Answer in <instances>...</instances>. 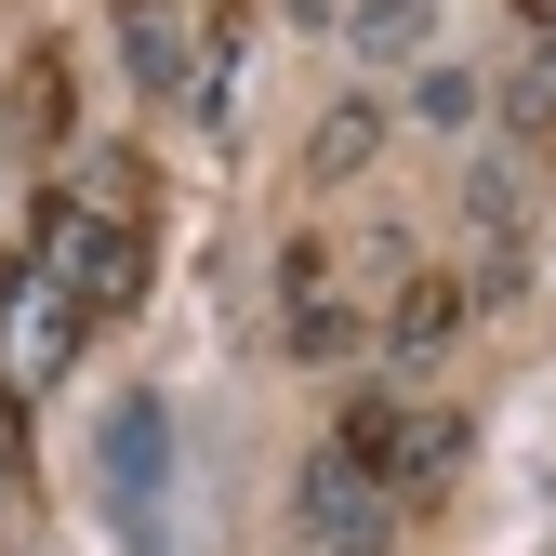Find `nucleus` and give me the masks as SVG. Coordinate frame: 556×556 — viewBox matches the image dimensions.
<instances>
[{"mask_svg":"<svg viewBox=\"0 0 556 556\" xmlns=\"http://www.w3.org/2000/svg\"><path fill=\"white\" fill-rule=\"evenodd\" d=\"M451 331H464V278H410V292H397V318H384V344H397V358H438Z\"/></svg>","mask_w":556,"mask_h":556,"instance_id":"8","label":"nucleus"},{"mask_svg":"<svg viewBox=\"0 0 556 556\" xmlns=\"http://www.w3.org/2000/svg\"><path fill=\"white\" fill-rule=\"evenodd\" d=\"M517 14H530V27H556V0H517Z\"/></svg>","mask_w":556,"mask_h":556,"instance_id":"12","label":"nucleus"},{"mask_svg":"<svg viewBox=\"0 0 556 556\" xmlns=\"http://www.w3.org/2000/svg\"><path fill=\"white\" fill-rule=\"evenodd\" d=\"M410 119L464 132V119H477V80H464V66H425V80H410Z\"/></svg>","mask_w":556,"mask_h":556,"instance_id":"11","label":"nucleus"},{"mask_svg":"<svg viewBox=\"0 0 556 556\" xmlns=\"http://www.w3.org/2000/svg\"><path fill=\"white\" fill-rule=\"evenodd\" d=\"M80 292H66V278H40L27 252L0 265V384L14 397H40V384H66V358H80Z\"/></svg>","mask_w":556,"mask_h":556,"instance_id":"4","label":"nucleus"},{"mask_svg":"<svg viewBox=\"0 0 556 556\" xmlns=\"http://www.w3.org/2000/svg\"><path fill=\"white\" fill-rule=\"evenodd\" d=\"M331 451H358L371 477H384V504H425L438 477L464 464V410H438V397H358L331 425Z\"/></svg>","mask_w":556,"mask_h":556,"instance_id":"3","label":"nucleus"},{"mask_svg":"<svg viewBox=\"0 0 556 556\" xmlns=\"http://www.w3.org/2000/svg\"><path fill=\"white\" fill-rule=\"evenodd\" d=\"M384 517H397V504H384V477H371L358 451H318V464H305V543H318V556H371Z\"/></svg>","mask_w":556,"mask_h":556,"instance_id":"5","label":"nucleus"},{"mask_svg":"<svg viewBox=\"0 0 556 556\" xmlns=\"http://www.w3.org/2000/svg\"><path fill=\"white\" fill-rule=\"evenodd\" d=\"M425 40V0H358V53L384 66V53H410Z\"/></svg>","mask_w":556,"mask_h":556,"instance_id":"10","label":"nucleus"},{"mask_svg":"<svg viewBox=\"0 0 556 556\" xmlns=\"http://www.w3.org/2000/svg\"><path fill=\"white\" fill-rule=\"evenodd\" d=\"M93 464H106V517H119V543H132V556H160V543H173V410H160L147 384L106 397Z\"/></svg>","mask_w":556,"mask_h":556,"instance_id":"2","label":"nucleus"},{"mask_svg":"<svg viewBox=\"0 0 556 556\" xmlns=\"http://www.w3.org/2000/svg\"><path fill=\"white\" fill-rule=\"evenodd\" d=\"M371 147H384V106H331V119L305 132V173H318V186H344Z\"/></svg>","mask_w":556,"mask_h":556,"instance_id":"9","label":"nucleus"},{"mask_svg":"<svg viewBox=\"0 0 556 556\" xmlns=\"http://www.w3.org/2000/svg\"><path fill=\"white\" fill-rule=\"evenodd\" d=\"M0 397H14V384H0Z\"/></svg>","mask_w":556,"mask_h":556,"instance_id":"13","label":"nucleus"},{"mask_svg":"<svg viewBox=\"0 0 556 556\" xmlns=\"http://www.w3.org/2000/svg\"><path fill=\"white\" fill-rule=\"evenodd\" d=\"M119 66L147 93H199V66H186V27H173V0H119Z\"/></svg>","mask_w":556,"mask_h":556,"instance_id":"7","label":"nucleus"},{"mask_svg":"<svg viewBox=\"0 0 556 556\" xmlns=\"http://www.w3.org/2000/svg\"><path fill=\"white\" fill-rule=\"evenodd\" d=\"M27 265L80 292V318H132L147 305V199H132V160H80L40 226H27Z\"/></svg>","mask_w":556,"mask_h":556,"instance_id":"1","label":"nucleus"},{"mask_svg":"<svg viewBox=\"0 0 556 556\" xmlns=\"http://www.w3.org/2000/svg\"><path fill=\"white\" fill-rule=\"evenodd\" d=\"M278 331H292V358H344L358 344V305H344V278L318 239H292V265H278Z\"/></svg>","mask_w":556,"mask_h":556,"instance_id":"6","label":"nucleus"}]
</instances>
